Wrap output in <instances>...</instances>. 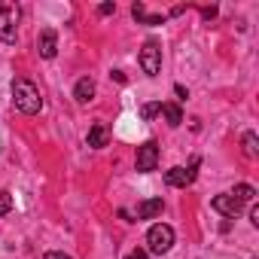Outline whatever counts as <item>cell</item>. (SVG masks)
I'll list each match as a JSON object with an SVG mask.
<instances>
[{"label":"cell","instance_id":"cell-1","mask_svg":"<svg viewBox=\"0 0 259 259\" xmlns=\"http://www.w3.org/2000/svg\"><path fill=\"white\" fill-rule=\"evenodd\" d=\"M13 104H16V110H22L25 116L40 113V110H43L40 89H37L31 79H16V82H13Z\"/></svg>","mask_w":259,"mask_h":259},{"label":"cell","instance_id":"cell-2","mask_svg":"<svg viewBox=\"0 0 259 259\" xmlns=\"http://www.w3.org/2000/svg\"><path fill=\"white\" fill-rule=\"evenodd\" d=\"M147 247H150V253H156V256L168 253V250L174 247V229L165 226V223L150 226V232H147Z\"/></svg>","mask_w":259,"mask_h":259},{"label":"cell","instance_id":"cell-3","mask_svg":"<svg viewBox=\"0 0 259 259\" xmlns=\"http://www.w3.org/2000/svg\"><path fill=\"white\" fill-rule=\"evenodd\" d=\"M0 40L4 43L19 40V7L16 4H0Z\"/></svg>","mask_w":259,"mask_h":259},{"label":"cell","instance_id":"cell-4","mask_svg":"<svg viewBox=\"0 0 259 259\" xmlns=\"http://www.w3.org/2000/svg\"><path fill=\"white\" fill-rule=\"evenodd\" d=\"M141 67H144L147 76H159V70H162V49H159L156 40L144 43V49H141Z\"/></svg>","mask_w":259,"mask_h":259},{"label":"cell","instance_id":"cell-5","mask_svg":"<svg viewBox=\"0 0 259 259\" xmlns=\"http://www.w3.org/2000/svg\"><path fill=\"white\" fill-rule=\"evenodd\" d=\"M156 165H159V147H156V141H147L144 147H138V171L150 174V171H156Z\"/></svg>","mask_w":259,"mask_h":259},{"label":"cell","instance_id":"cell-6","mask_svg":"<svg viewBox=\"0 0 259 259\" xmlns=\"http://www.w3.org/2000/svg\"><path fill=\"white\" fill-rule=\"evenodd\" d=\"M195 168H198V159H192L189 168H171V171L165 174V183H168V186H189V183L195 180Z\"/></svg>","mask_w":259,"mask_h":259},{"label":"cell","instance_id":"cell-7","mask_svg":"<svg viewBox=\"0 0 259 259\" xmlns=\"http://www.w3.org/2000/svg\"><path fill=\"white\" fill-rule=\"evenodd\" d=\"M210 207H213V210H220L223 217H238L244 204H241V201H238V198H235L232 192H223V195H213Z\"/></svg>","mask_w":259,"mask_h":259},{"label":"cell","instance_id":"cell-8","mask_svg":"<svg viewBox=\"0 0 259 259\" xmlns=\"http://www.w3.org/2000/svg\"><path fill=\"white\" fill-rule=\"evenodd\" d=\"M37 49H40V55L43 58H55V49H58V37H55V31H40V37H37Z\"/></svg>","mask_w":259,"mask_h":259},{"label":"cell","instance_id":"cell-9","mask_svg":"<svg viewBox=\"0 0 259 259\" xmlns=\"http://www.w3.org/2000/svg\"><path fill=\"white\" fill-rule=\"evenodd\" d=\"M162 210H165V201H162V198H147V201L138 204V220H153V217H159Z\"/></svg>","mask_w":259,"mask_h":259},{"label":"cell","instance_id":"cell-10","mask_svg":"<svg viewBox=\"0 0 259 259\" xmlns=\"http://www.w3.org/2000/svg\"><path fill=\"white\" fill-rule=\"evenodd\" d=\"M73 98H76L79 104H89V101L95 98V79H92V76H82V79L73 85Z\"/></svg>","mask_w":259,"mask_h":259},{"label":"cell","instance_id":"cell-11","mask_svg":"<svg viewBox=\"0 0 259 259\" xmlns=\"http://www.w3.org/2000/svg\"><path fill=\"white\" fill-rule=\"evenodd\" d=\"M132 16H135L138 22H144V25H162V22H165V16H150L144 4H135V7H132Z\"/></svg>","mask_w":259,"mask_h":259},{"label":"cell","instance_id":"cell-12","mask_svg":"<svg viewBox=\"0 0 259 259\" xmlns=\"http://www.w3.org/2000/svg\"><path fill=\"white\" fill-rule=\"evenodd\" d=\"M104 144H107V128H104V122H95V125H92V132H89V147L101 150Z\"/></svg>","mask_w":259,"mask_h":259},{"label":"cell","instance_id":"cell-13","mask_svg":"<svg viewBox=\"0 0 259 259\" xmlns=\"http://www.w3.org/2000/svg\"><path fill=\"white\" fill-rule=\"evenodd\" d=\"M162 113H165V119H168V125H171V128H177V125L183 122V113H180V107H177V104H162Z\"/></svg>","mask_w":259,"mask_h":259},{"label":"cell","instance_id":"cell-14","mask_svg":"<svg viewBox=\"0 0 259 259\" xmlns=\"http://www.w3.org/2000/svg\"><path fill=\"white\" fill-rule=\"evenodd\" d=\"M232 195H235V198H238V201H241V204H250V201H253V198H256V189H253V186H250V183H238V186H235V192H232Z\"/></svg>","mask_w":259,"mask_h":259},{"label":"cell","instance_id":"cell-15","mask_svg":"<svg viewBox=\"0 0 259 259\" xmlns=\"http://www.w3.org/2000/svg\"><path fill=\"white\" fill-rule=\"evenodd\" d=\"M244 153H247L250 159H256V156H259V141H256V135H253V132H247V135H244Z\"/></svg>","mask_w":259,"mask_h":259},{"label":"cell","instance_id":"cell-16","mask_svg":"<svg viewBox=\"0 0 259 259\" xmlns=\"http://www.w3.org/2000/svg\"><path fill=\"white\" fill-rule=\"evenodd\" d=\"M159 113H162V101H150V104H144V107H141V116H144L147 122H150L153 116H159Z\"/></svg>","mask_w":259,"mask_h":259},{"label":"cell","instance_id":"cell-17","mask_svg":"<svg viewBox=\"0 0 259 259\" xmlns=\"http://www.w3.org/2000/svg\"><path fill=\"white\" fill-rule=\"evenodd\" d=\"M10 210H13V195L4 189V192H0V217H7Z\"/></svg>","mask_w":259,"mask_h":259},{"label":"cell","instance_id":"cell-18","mask_svg":"<svg viewBox=\"0 0 259 259\" xmlns=\"http://www.w3.org/2000/svg\"><path fill=\"white\" fill-rule=\"evenodd\" d=\"M113 10H116V4H101V7H98V13H101V16H110Z\"/></svg>","mask_w":259,"mask_h":259},{"label":"cell","instance_id":"cell-19","mask_svg":"<svg viewBox=\"0 0 259 259\" xmlns=\"http://www.w3.org/2000/svg\"><path fill=\"white\" fill-rule=\"evenodd\" d=\"M250 223H253V226H259V207H256V204L250 207Z\"/></svg>","mask_w":259,"mask_h":259},{"label":"cell","instance_id":"cell-20","mask_svg":"<svg viewBox=\"0 0 259 259\" xmlns=\"http://www.w3.org/2000/svg\"><path fill=\"white\" fill-rule=\"evenodd\" d=\"M174 92H177V98H180V101H186V98H189V92H186L183 85H174Z\"/></svg>","mask_w":259,"mask_h":259},{"label":"cell","instance_id":"cell-21","mask_svg":"<svg viewBox=\"0 0 259 259\" xmlns=\"http://www.w3.org/2000/svg\"><path fill=\"white\" fill-rule=\"evenodd\" d=\"M125 259H147V253H144V250H135V253H128Z\"/></svg>","mask_w":259,"mask_h":259},{"label":"cell","instance_id":"cell-22","mask_svg":"<svg viewBox=\"0 0 259 259\" xmlns=\"http://www.w3.org/2000/svg\"><path fill=\"white\" fill-rule=\"evenodd\" d=\"M46 259H70V256H64V253H58V250H52V253H46Z\"/></svg>","mask_w":259,"mask_h":259}]
</instances>
